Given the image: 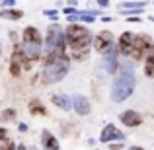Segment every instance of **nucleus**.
<instances>
[{
  "mask_svg": "<svg viewBox=\"0 0 154 150\" xmlns=\"http://www.w3.org/2000/svg\"><path fill=\"white\" fill-rule=\"evenodd\" d=\"M64 37H66V45H70L72 51V59L76 60H84L90 55V47H92V33L86 29L84 26H70L64 29Z\"/></svg>",
  "mask_w": 154,
  "mask_h": 150,
  "instance_id": "nucleus-1",
  "label": "nucleus"
},
{
  "mask_svg": "<svg viewBox=\"0 0 154 150\" xmlns=\"http://www.w3.org/2000/svg\"><path fill=\"white\" fill-rule=\"evenodd\" d=\"M135 74H133L131 68H125L115 80H113V86H111V99L115 103H121L127 98H131V94L135 92Z\"/></svg>",
  "mask_w": 154,
  "mask_h": 150,
  "instance_id": "nucleus-2",
  "label": "nucleus"
},
{
  "mask_svg": "<svg viewBox=\"0 0 154 150\" xmlns=\"http://www.w3.org/2000/svg\"><path fill=\"white\" fill-rule=\"evenodd\" d=\"M152 37L146 33H140V35H135V39H133V51H131V59L133 60H140L144 59V57L150 53L152 49Z\"/></svg>",
  "mask_w": 154,
  "mask_h": 150,
  "instance_id": "nucleus-3",
  "label": "nucleus"
},
{
  "mask_svg": "<svg viewBox=\"0 0 154 150\" xmlns=\"http://www.w3.org/2000/svg\"><path fill=\"white\" fill-rule=\"evenodd\" d=\"M68 66H70L68 60H63V63L45 66V70H43V82L45 84H55V82H59V80H63L64 76H66V72H68Z\"/></svg>",
  "mask_w": 154,
  "mask_h": 150,
  "instance_id": "nucleus-4",
  "label": "nucleus"
},
{
  "mask_svg": "<svg viewBox=\"0 0 154 150\" xmlns=\"http://www.w3.org/2000/svg\"><path fill=\"white\" fill-rule=\"evenodd\" d=\"M66 47V37H64V31L59 26H51L47 31V53L51 51H64Z\"/></svg>",
  "mask_w": 154,
  "mask_h": 150,
  "instance_id": "nucleus-5",
  "label": "nucleus"
},
{
  "mask_svg": "<svg viewBox=\"0 0 154 150\" xmlns=\"http://www.w3.org/2000/svg\"><path fill=\"white\" fill-rule=\"evenodd\" d=\"M113 45H115V43H113L111 31H102V33H98L96 39H94V47H96V51H100V53H107Z\"/></svg>",
  "mask_w": 154,
  "mask_h": 150,
  "instance_id": "nucleus-6",
  "label": "nucleus"
},
{
  "mask_svg": "<svg viewBox=\"0 0 154 150\" xmlns=\"http://www.w3.org/2000/svg\"><path fill=\"white\" fill-rule=\"evenodd\" d=\"M123 139H125V135L115 127V125H105L102 135H100V140H102V142H109V144H111L113 140H119L121 142Z\"/></svg>",
  "mask_w": 154,
  "mask_h": 150,
  "instance_id": "nucleus-7",
  "label": "nucleus"
},
{
  "mask_svg": "<svg viewBox=\"0 0 154 150\" xmlns=\"http://www.w3.org/2000/svg\"><path fill=\"white\" fill-rule=\"evenodd\" d=\"M133 39H135V33L131 31H125L123 35L119 37V43H117V51L125 57H131V51H133Z\"/></svg>",
  "mask_w": 154,
  "mask_h": 150,
  "instance_id": "nucleus-8",
  "label": "nucleus"
},
{
  "mask_svg": "<svg viewBox=\"0 0 154 150\" xmlns=\"http://www.w3.org/2000/svg\"><path fill=\"white\" fill-rule=\"evenodd\" d=\"M121 123L125 125V127H139V125H143V117H140V113H137L135 109H127V111H123L119 115Z\"/></svg>",
  "mask_w": 154,
  "mask_h": 150,
  "instance_id": "nucleus-9",
  "label": "nucleus"
},
{
  "mask_svg": "<svg viewBox=\"0 0 154 150\" xmlns=\"http://www.w3.org/2000/svg\"><path fill=\"white\" fill-rule=\"evenodd\" d=\"M117 64H119V60H117V47L113 45L111 49L105 53L103 66H105V70H107L109 74H115V72H117Z\"/></svg>",
  "mask_w": 154,
  "mask_h": 150,
  "instance_id": "nucleus-10",
  "label": "nucleus"
},
{
  "mask_svg": "<svg viewBox=\"0 0 154 150\" xmlns=\"http://www.w3.org/2000/svg\"><path fill=\"white\" fill-rule=\"evenodd\" d=\"M72 107H74V111L78 113V115H88V113H90V101L84 98V96L76 94L74 98H72Z\"/></svg>",
  "mask_w": 154,
  "mask_h": 150,
  "instance_id": "nucleus-11",
  "label": "nucleus"
},
{
  "mask_svg": "<svg viewBox=\"0 0 154 150\" xmlns=\"http://www.w3.org/2000/svg\"><path fill=\"white\" fill-rule=\"evenodd\" d=\"M23 43H31V45H41V35L35 27H26L23 29Z\"/></svg>",
  "mask_w": 154,
  "mask_h": 150,
  "instance_id": "nucleus-12",
  "label": "nucleus"
},
{
  "mask_svg": "<svg viewBox=\"0 0 154 150\" xmlns=\"http://www.w3.org/2000/svg\"><path fill=\"white\" fill-rule=\"evenodd\" d=\"M41 144H43V150H59V140L49 131L41 133Z\"/></svg>",
  "mask_w": 154,
  "mask_h": 150,
  "instance_id": "nucleus-13",
  "label": "nucleus"
},
{
  "mask_svg": "<svg viewBox=\"0 0 154 150\" xmlns=\"http://www.w3.org/2000/svg\"><path fill=\"white\" fill-rule=\"evenodd\" d=\"M53 103H55L57 107L64 109V111L72 107V99L68 98V96H64V94H57V96H53Z\"/></svg>",
  "mask_w": 154,
  "mask_h": 150,
  "instance_id": "nucleus-14",
  "label": "nucleus"
},
{
  "mask_svg": "<svg viewBox=\"0 0 154 150\" xmlns=\"http://www.w3.org/2000/svg\"><path fill=\"white\" fill-rule=\"evenodd\" d=\"M144 74L148 76V78H154V45L150 53L146 55V63H144Z\"/></svg>",
  "mask_w": 154,
  "mask_h": 150,
  "instance_id": "nucleus-15",
  "label": "nucleus"
},
{
  "mask_svg": "<svg viewBox=\"0 0 154 150\" xmlns=\"http://www.w3.org/2000/svg\"><path fill=\"white\" fill-rule=\"evenodd\" d=\"M20 60H22V53H20L18 49H14V55H12V64H10V70H12V74L14 76H18L20 74Z\"/></svg>",
  "mask_w": 154,
  "mask_h": 150,
  "instance_id": "nucleus-16",
  "label": "nucleus"
},
{
  "mask_svg": "<svg viewBox=\"0 0 154 150\" xmlns=\"http://www.w3.org/2000/svg\"><path fill=\"white\" fill-rule=\"evenodd\" d=\"M29 111H31V115H45V113H47V109L43 107V103H41V101L33 99V101L29 103Z\"/></svg>",
  "mask_w": 154,
  "mask_h": 150,
  "instance_id": "nucleus-17",
  "label": "nucleus"
},
{
  "mask_svg": "<svg viewBox=\"0 0 154 150\" xmlns=\"http://www.w3.org/2000/svg\"><path fill=\"white\" fill-rule=\"evenodd\" d=\"M23 16V12L20 10H2L0 12V18H6V20H20Z\"/></svg>",
  "mask_w": 154,
  "mask_h": 150,
  "instance_id": "nucleus-18",
  "label": "nucleus"
},
{
  "mask_svg": "<svg viewBox=\"0 0 154 150\" xmlns=\"http://www.w3.org/2000/svg\"><path fill=\"white\" fill-rule=\"evenodd\" d=\"M78 20H82V22H88V23H92L96 20V16H94V12H78Z\"/></svg>",
  "mask_w": 154,
  "mask_h": 150,
  "instance_id": "nucleus-19",
  "label": "nucleus"
},
{
  "mask_svg": "<svg viewBox=\"0 0 154 150\" xmlns=\"http://www.w3.org/2000/svg\"><path fill=\"white\" fill-rule=\"evenodd\" d=\"M43 14H45L47 18H51V20H57V18H59V14H57V10H45Z\"/></svg>",
  "mask_w": 154,
  "mask_h": 150,
  "instance_id": "nucleus-20",
  "label": "nucleus"
},
{
  "mask_svg": "<svg viewBox=\"0 0 154 150\" xmlns=\"http://www.w3.org/2000/svg\"><path fill=\"white\" fill-rule=\"evenodd\" d=\"M6 135H8V133H6V129H0V144H2L4 140H6Z\"/></svg>",
  "mask_w": 154,
  "mask_h": 150,
  "instance_id": "nucleus-21",
  "label": "nucleus"
},
{
  "mask_svg": "<svg viewBox=\"0 0 154 150\" xmlns=\"http://www.w3.org/2000/svg\"><path fill=\"white\" fill-rule=\"evenodd\" d=\"M121 146H123L121 142H113V144H109V148H111V150H121Z\"/></svg>",
  "mask_w": 154,
  "mask_h": 150,
  "instance_id": "nucleus-22",
  "label": "nucleus"
},
{
  "mask_svg": "<svg viewBox=\"0 0 154 150\" xmlns=\"http://www.w3.org/2000/svg\"><path fill=\"white\" fill-rule=\"evenodd\" d=\"M2 150H16V144L14 142H6V146H4Z\"/></svg>",
  "mask_w": 154,
  "mask_h": 150,
  "instance_id": "nucleus-23",
  "label": "nucleus"
},
{
  "mask_svg": "<svg viewBox=\"0 0 154 150\" xmlns=\"http://www.w3.org/2000/svg\"><path fill=\"white\" fill-rule=\"evenodd\" d=\"M4 117H14V111H12V109H8V111L4 113Z\"/></svg>",
  "mask_w": 154,
  "mask_h": 150,
  "instance_id": "nucleus-24",
  "label": "nucleus"
},
{
  "mask_svg": "<svg viewBox=\"0 0 154 150\" xmlns=\"http://www.w3.org/2000/svg\"><path fill=\"white\" fill-rule=\"evenodd\" d=\"M129 150H144V148H140V146H131Z\"/></svg>",
  "mask_w": 154,
  "mask_h": 150,
  "instance_id": "nucleus-25",
  "label": "nucleus"
},
{
  "mask_svg": "<svg viewBox=\"0 0 154 150\" xmlns=\"http://www.w3.org/2000/svg\"><path fill=\"white\" fill-rule=\"evenodd\" d=\"M16 150H27V148H26V146H23V144H20V146H18V148H16Z\"/></svg>",
  "mask_w": 154,
  "mask_h": 150,
  "instance_id": "nucleus-26",
  "label": "nucleus"
},
{
  "mask_svg": "<svg viewBox=\"0 0 154 150\" xmlns=\"http://www.w3.org/2000/svg\"><path fill=\"white\" fill-rule=\"evenodd\" d=\"M150 20H152V22H154V18H150Z\"/></svg>",
  "mask_w": 154,
  "mask_h": 150,
  "instance_id": "nucleus-27",
  "label": "nucleus"
},
{
  "mask_svg": "<svg viewBox=\"0 0 154 150\" xmlns=\"http://www.w3.org/2000/svg\"><path fill=\"white\" fill-rule=\"evenodd\" d=\"M31 150H35V148H31Z\"/></svg>",
  "mask_w": 154,
  "mask_h": 150,
  "instance_id": "nucleus-28",
  "label": "nucleus"
}]
</instances>
